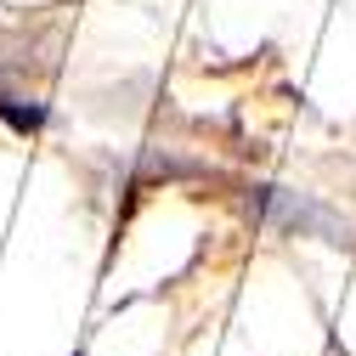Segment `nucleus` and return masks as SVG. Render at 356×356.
Here are the masks:
<instances>
[{"label":"nucleus","mask_w":356,"mask_h":356,"mask_svg":"<svg viewBox=\"0 0 356 356\" xmlns=\"http://www.w3.org/2000/svg\"><path fill=\"white\" fill-rule=\"evenodd\" d=\"M0 119H6L17 136H34L40 124H46V102H34V97H17V91H6L0 85Z\"/></svg>","instance_id":"f03ea898"},{"label":"nucleus","mask_w":356,"mask_h":356,"mask_svg":"<svg viewBox=\"0 0 356 356\" xmlns=\"http://www.w3.org/2000/svg\"><path fill=\"white\" fill-rule=\"evenodd\" d=\"M260 204H266V215H272L277 227H289V232H317V238H328V243H345V227L334 220V209L311 204V198H300V193L260 187Z\"/></svg>","instance_id":"f257e3e1"}]
</instances>
